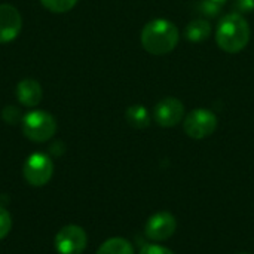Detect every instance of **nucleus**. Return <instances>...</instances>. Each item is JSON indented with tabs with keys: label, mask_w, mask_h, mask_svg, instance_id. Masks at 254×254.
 <instances>
[{
	"label": "nucleus",
	"mask_w": 254,
	"mask_h": 254,
	"mask_svg": "<svg viewBox=\"0 0 254 254\" xmlns=\"http://www.w3.org/2000/svg\"><path fill=\"white\" fill-rule=\"evenodd\" d=\"M180 40L177 25L165 18L149 21L141 30V45L152 55H167L176 49Z\"/></svg>",
	"instance_id": "nucleus-1"
},
{
	"label": "nucleus",
	"mask_w": 254,
	"mask_h": 254,
	"mask_svg": "<svg viewBox=\"0 0 254 254\" xmlns=\"http://www.w3.org/2000/svg\"><path fill=\"white\" fill-rule=\"evenodd\" d=\"M252 30L244 18L238 12L226 13L220 18L216 30V42L219 48L228 54L241 52L250 42Z\"/></svg>",
	"instance_id": "nucleus-2"
},
{
	"label": "nucleus",
	"mask_w": 254,
	"mask_h": 254,
	"mask_svg": "<svg viewBox=\"0 0 254 254\" xmlns=\"http://www.w3.org/2000/svg\"><path fill=\"white\" fill-rule=\"evenodd\" d=\"M22 134L34 143H45L57 132L55 118L45 110H33L22 116Z\"/></svg>",
	"instance_id": "nucleus-3"
},
{
	"label": "nucleus",
	"mask_w": 254,
	"mask_h": 254,
	"mask_svg": "<svg viewBox=\"0 0 254 254\" xmlns=\"http://www.w3.org/2000/svg\"><path fill=\"white\" fill-rule=\"evenodd\" d=\"M52 176L54 162L46 153H31L22 165V177L33 188H42L48 185Z\"/></svg>",
	"instance_id": "nucleus-4"
},
{
	"label": "nucleus",
	"mask_w": 254,
	"mask_h": 254,
	"mask_svg": "<svg viewBox=\"0 0 254 254\" xmlns=\"http://www.w3.org/2000/svg\"><path fill=\"white\" fill-rule=\"evenodd\" d=\"M217 116L208 109H195L183 121V129L188 137L202 140L210 137L217 128Z\"/></svg>",
	"instance_id": "nucleus-5"
},
{
	"label": "nucleus",
	"mask_w": 254,
	"mask_h": 254,
	"mask_svg": "<svg viewBox=\"0 0 254 254\" xmlns=\"http://www.w3.org/2000/svg\"><path fill=\"white\" fill-rule=\"evenodd\" d=\"M54 246L58 254H82L88 246V235L83 228L67 225L57 232Z\"/></svg>",
	"instance_id": "nucleus-6"
},
{
	"label": "nucleus",
	"mask_w": 254,
	"mask_h": 254,
	"mask_svg": "<svg viewBox=\"0 0 254 254\" xmlns=\"http://www.w3.org/2000/svg\"><path fill=\"white\" fill-rule=\"evenodd\" d=\"M185 118V104L176 97L162 98L153 110L155 122L162 128H171L179 125Z\"/></svg>",
	"instance_id": "nucleus-7"
},
{
	"label": "nucleus",
	"mask_w": 254,
	"mask_h": 254,
	"mask_svg": "<svg viewBox=\"0 0 254 254\" xmlns=\"http://www.w3.org/2000/svg\"><path fill=\"white\" fill-rule=\"evenodd\" d=\"M176 229V217L168 211H159L147 220L144 226V234L152 241H165L174 235Z\"/></svg>",
	"instance_id": "nucleus-8"
},
{
	"label": "nucleus",
	"mask_w": 254,
	"mask_h": 254,
	"mask_svg": "<svg viewBox=\"0 0 254 254\" xmlns=\"http://www.w3.org/2000/svg\"><path fill=\"white\" fill-rule=\"evenodd\" d=\"M22 28V18L18 9L12 4H0V43L12 42L18 37Z\"/></svg>",
	"instance_id": "nucleus-9"
},
{
	"label": "nucleus",
	"mask_w": 254,
	"mask_h": 254,
	"mask_svg": "<svg viewBox=\"0 0 254 254\" xmlns=\"http://www.w3.org/2000/svg\"><path fill=\"white\" fill-rule=\"evenodd\" d=\"M43 97L42 86L34 79H24L16 85V98L25 107H36Z\"/></svg>",
	"instance_id": "nucleus-10"
},
{
	"label": "nucleus",
	"mask_w": 254,
	"mask_h": 254,
	"mask_svg": "<svg viewBox=\"0 0 254 254\" xmlns=\"http://www.w3.org/2000/svg\"><path fill=\"white\" fill-rule=\"evenodd\" d=\"M210 34H211V25L204 18L190 21L185 28V37H186V40H189L192 43L204 42L210 37Z\"/></svg>",
	"instance_id": "nucleus-11"
},
{
	"label": "nucleus",
	"mask_w": 254,
	"mask_h": 254,
	"mask_svg": "<svg viewBox=\"0 0 254 254\" xmlns=\"http://www.w3.org/2000/svg\"><path fill=\"white\" fill-rule=\"evenodd\" d=\"M125 119L129 127L135 129H144L150 125V115L149 110L143 104H132L125 112Z\"/></svg>",
	"instance_id": "nucleus-12"
},
{
	"label": "nucleus",
	"mask_w": 254,
	"mask_h": 254,
	"mask_svg": "<svg viewBox=\"0 0 254 254\" xmlns=\"http://www.w3.org/2000/svg\"><path fill=\"white\" fill-rule=\"evenodd\" d=\"M97 254H134V247L128 240L115 237L104 241L97 250Z\"/></svg>",
	"instance_id": "nucleus-13"
},
{
	"label": "nucleus",
	"mask_w": 254,
	"mask_h": 254,
	"mask_svg": "<svg viewBox=\"0 0 254 254\" xmlns=\"http://www.w3.org/2000/svg\"><path fill=\"white\" fill-rule=\"evenodd\" d=\"M195 7L204 18H217L222 12V4H217L211 0H198Z\"/></svg>",
	"instance_id": "nucleus-14"
},
{
	"label": "nucleus",
	"mask_w": 254,
	"mask_h": 254,
	"mask_svg": "<svg viewBox=\"0 0 254 254\" xmlns=\"http://www.w3.org/2000/svg\"><path fill=\"white\" fill-rule=\"evenodd\" d=\"M40 3L54 13H64L73 9L77 0H40Z\"/></svg>",
	"instance_id": "nucleus-15"
},
{
	"label": "nucleus",
	"mask_w": 254,
	"mask_h": 254,
	"mask_svg": "<svg viewBox=\"0 0 254 254\" xmlns=\"http://www.w3.org/2000/svg\"><path fill=\"white\" fill-rule=\"evenodd\" d=\"M10 229H12V216L6 208L0 207V241L9 235Z\"/></svg>",
	"instance_id": "nucleus-16"
},
{
	"label": "nucleus",
	"mask_w": 254,
	"mask_h": 254,
	"mask_svg": "<svg viewBox=\"0 0 254 254\" xmlns=\"http://www.w3.org/2000/svg\"><path fill=\"white\" fill-rule=\"evenodd\" d=\"M1 118L6 124H10V125H15L22 121L21 110L15 106H6L1 112Z\"/></svg>",
	"instance_id": "nucleus-17"
},
{
	"label": "nucleus",
	"mask_w": 254,
	"mask_h": 254,
	"mask_svg": "<svg viewBox=\"0 0 254 254\" xmlns=\"http://www.w3.org/2000/svg\"><path fill=\"white\" fill-rule=\"evenodd\" d=\"M234 6H235V12L241 15L254 12V0H235Z\"/></svg>",
	"instance_id": "nucleus-18"
},
{
	"label": "nucleus",
	"mask_w": 254,
	"mask_h": 254,
	"mask_svg": "<svg viewBox=\"0 0 254 254\" xmlns=\"http://www.w3.org/2000/svg\"><path fill=\"white\" fill-rule=\"evenodd\" d=\"M140 254H174L170 249L167 247H162V246H158V244H147L144 246L141 250H140Z\"/></svg>",
	"instance_id": "nucleus-19"
},
{
	"label": "nucleus",
	"mask_w": 254,
	"mask_h": 254,
	"mask_svg": "<svg viewBox=\"0 0 254 254\" xmlns=\"http://www.w3.org/2000/svg\"><path fill=\"white\" fill-rule=\"evenodd\" d=\"M211 1H214V3H217V4H225V3H228V0H211Z\"/></svg>",
	"instance_id": "nucleus-20"
},
{
	"label": "nucleus",
	"mask_w": 254,
	"mask_h": 254,
	"mask_svg": "<svg viewBox=\"0 0 254 254\" xmlns=\"http://www.w3.org/2000/svg\"><path fill=\"white\" fill-rule=\"evenodd\" d=\"M240 254H250V253H240Z\"/></svg>",
	"instance_id": "nucleus-21"
}]
</instances>
